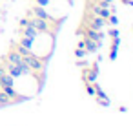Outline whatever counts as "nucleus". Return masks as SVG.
Returning a JSON list of instances; mask_svg holds the SVG:
<instances>
[{
    "mask_svg": "<svg viewBox=\"0 0 133 126\" xmlns=\"http://www.w3.org/2000/svg\"><path fill=\"white\" fill-rule=\"evenodd\" d=\"M22 60L28 64V68L31 70V73H44V70H46V59H40V57H37L33 51L29 53V55H26V57H22Z\"/></svg>",
    "mask_w": 133,
    "mask_h": 126,
    "instance_id": "f257e3e1",
    "label": "nucleus"
},
{
    "mask_svg": "<svg viewBox=\"0 0 133 126\" xmlns=\"http://www.w3.org/2000/svg\"><path fill=\"white\" fill-rule=\"evenodd\" d=\"M29 24H31L38 33H48V31H49V22H48V20H42V18L33 17V18H29Z\"/></svg>",
    "mask_w": 133,
    "mask_h": 126,
    "instance_id": "f03ea898",
    "label": "nucleus"
},
{
    "mask_svg": "<svg viewBox=\"0 0 133 126\" xmlns=\"http://www.w3.org/2000/svg\"><path fill=\"white\" fill-rule=\"evenodd\" d=\"M104 26H106V20H104V18L97 17V15H91V17H88V28L100 31V29H102Z\"/></svg>",
    "mask_w": 133,
    "mask_h": 126,
    "instance_id": "7ed1b4c3",
    "label": "nucleus"
},
{
    "mask_svg": "<svg viewBox=\"0 0 133 126\" xmlns=\"http://www.w3.org/2000/svg\"><path fill=\"white\" fill-rule=\"evenodd\" d=\"M33 15L37 17V18H42V20H48V22H51L53 18H51V15L48 13V9L46 8H42V6H33Z\"/></svg>",
    "mask_w": 133,
    "mask_h": 126,
    "instance_id": "20e7f679",
    "label": "nucleus"
},
{
    "mask_svg": "<svg viewBox=\"0 0 133 126\" xmlns=\"http://www.w3.org/2000/svg\"><path fill=\"white\" fill-rule=\"evenodd\" d=\"M20 62H22V55L17 49H11L6 57V64H20Z\"/></svg>",
    "mask_w": 133,
    "mask_h": 126,
    "instance_id": "39448f33",
    "label": "nucleus"
},
{
    "mask_svg": "<svg viewBox=\"0 0 133 126\" xmlns=\"http://www.w3.org/2000/svg\"><path fill=\"white\" fill-rule=\"evenodd\" d=\"M84 35H86V39H91V40H95V42H98V44H100V42H102V39H104V35H102L100 31L91 29V28H88Z\"/></svg>",
    "mask_w": 133,
    "mask_h": 126,
    "instance_id": "423d86ee",
    "label": "nucleus"
},
{
    "mask_svg": "<svg viewBox=\"0 0 133 126\" xmlns=\"http://www.w3.org/2000/svg\"><path fill=\"white\" fill-rule=\"evenodd\" d=\"M38 35H40V33H38L31 24H28V26L24 28V31H22V37H28V39H33V40H37V39H38Z\"/></svg>",
    "mask_w": 133,
    "mask_h": 126,
    "instance_id": "0eeeda50",
    "label": "nucleus"
},
{
    "mask_svg": "<svg viewBox=\"0 0 133 126\" xmlns=\"http://www.w3.org/2000/svg\"><path fill=\"white\" fill-rule=\"evenodd\" d=\"M98 42H95V40H91V39H86L84 40V49L88 51V53H95L97 49H98Z\"/></svg>",
    "mask_w": 133,
    "mask_h": 126,
    "instance_id": "6e6552de",
    "label": "nucleus"
},
{
    "mask_svg": "<svg viewBox=\"0 0 133 126\" xmlns=\"http://www.w3.org/2000/svg\"><path fill=\"white\" fill-rule=\"evenodd\" d=\"M8 104H13V99L8 97L2 90H0V106H8Z\"/></svg>",
    "mask_w": 133,
    "mask_h": 126,
    "instance_id": "1a4fd4ad",
    "label": "nucleus"
},
{
    "mask_svg": "<svg viewBox=\"0 0 133 126\" xmlns=\"http://www.w3.org/2000/svg\"><path fill=\"white\" fill-rule=\"evenodd\" d=\"M15 49H17L22 57H26V55H29V53H31V49H28V48H24V46H20V44H17V46H15Z\"/></svg>",
    "mask_w": 133,
    "mask_h": 126,
    "instance_id": "9d476101",
    "label": "nucleus"
},
{
    "mask_svg": "<svg viewBox=\"0 0 133 126\" xmlns=\"http://www.w3.org/2000/svg\"><path fill=\"white\" fill-rule=\"evenodd\" d=\"M37 2V6H42V8H48V4H49V0H35Z\"/></svg>",
    "mask_w": 133,
    "mask_h": 126,
    "instance_id": "9b49d317",
    "label": "nucleus"
},
{
    "mask_svg": "<svg viewBox=\"0 0 133 126\" xmlns=\"http://www.w3.org/2000/svg\"><path fill=\"white\" fill-rule=\"evenodd\" d=\"M84 53H86V49H80V48L75 51V55H77V57H84Z\"/></svg>",
    "mask_w": 133,
    "mask_h": 126,
    "instance_id": "f8f14e48",
    "label": "nucleus"
},
{
    "mask_svg": "<svg viewBox=\"0 0 133 126\" xmlns=\"http://www.w3.org/2000/svg\"><path fill=\"white\" fill-rule=\"evenodd\" d=\"M28 24H29V18H22V20H20V26H22V28H26Z\"/></svg>",
    "mask_w": 133,
    "mask_h": 126,
    "instance_id": "ddd939ff",
    "label": "nucleus"
},
{
    "mask_svg": "<svg viewBox=\"0 0 133 126\" xmlns=\"http://www.w3.org/2000/svg\"><path fill=\"white\" fill-rule=\"evenodd\" d=\"M109 35H111L113 39H117V37H118V31H117V29H111V31H109Z\"/></svg>",
    "mask_w": 133,
    "mask_h": 126,
    "instance_id": "4468645a",
    "label": "nucleus"
},
{
    "mask_svg": "<svg viewBox=\"0 0 133 126\" xmlns=\"http://www.w3.org/2000/svg\"><path fill=\"white\" fill-rule=\"evenodd\" d=\"M88 93H91V95H93V93H95V88H93V86H88Z\"/></svg>",
    "mask_w": 133,
    "mask_h": 126,
    "instance_id": "2eb2a0df",
    "label": "nucleus"
}]
</instances>
